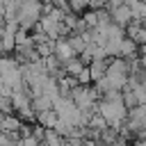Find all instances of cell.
<instances>
[{"instance_id":"1","label":"cell","mask_w":146,"mask_h":146,"mask_svg":"<svg viewBox=\"0 0 146 146\" xmlns=\"http://www.w3.org/2000/svg\"><path fill=\"white\" fill-rule=\"evenodd\" d=\"M55 57H57L62 64H66L68 59L78 57V52H75V48L71 46L68 39H57V41H55Z\"/></svg>"}]
</instances>
